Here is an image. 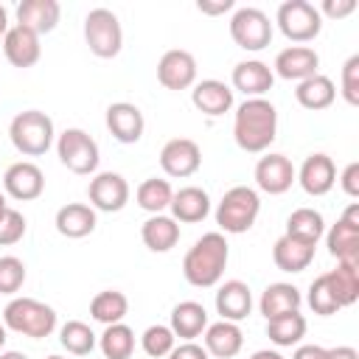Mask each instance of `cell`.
I'll use <instances>...</instances> for the list:
<instances>
[{
    "label": "cell",
    "instance_id": "1",
    "mask_svg": "<svg viewBox=\"0 0 359 359\" xmlns=\"http://www.w3.org/2000/svg\"><path fill=\"white\" fill-rule=\"evenodd\" d=\"M233 137L241 151H250V154L266 151L278 137V109L266 98H247L236 109Z\"/></svg>",
    "mask_w": 359,
    "mask_h": 359
},
{
    "label": "cell",
    "instance_id": "53",
    "mask_svg": "<svg viewBox=\"0 0 359 359\" xmlns=\"http://www.w3.org/2000/svg\"><path fill=\"white\" fill-rule=\"evenodd\" d=\"M6 208H8V205H6V194H3V191H0V216H3V213H6Z\"/></svg>",
    "mask_w": 359,
    "mask_h": 359
},
{
    "label": "cell",
    "instance_id": "43",
    "mask_svg": "<svg viewBox=\"0 0 359 359\" xmlns=\"http://www.w3.org/2000/svg\"><path fill=\"white\" fill-rule=\"evenodd\" d=\"M342 98L356 107L359 104V53H353L342 65Z\"/></svg>",
    "mask_w": 359,
    "mask_h": 359
},
{
    "label": "cell",
    "instance_id": "52",
    "mask_svg": "<svg viewBox=\"0 0 359 359\" xmlns=\"http://www.w3.org/2000/svg\"><path fill=\"white\" fill-rule=\"evenodd\" d=\"M0 359H28V356L20 351H6V353H0Z\"/></svg>",
    "mask_w": 359,
    "mask_h": 359
},
{
    "label": "cell",
    "instance_id": "12",
    "mask_svg": "<svg viewBox=\"0 0 359 359\" xmlns=\"http://www.w3.org/2000/svg\"><path fill=\"white\" fill-rule=\"evenodd\" d=\"M3 191L11 196V199H20V202H31L36 196H42L45 191V174L36 163L31 160H20V163H11L3 174Z\"/></svg>",
    "mask_w": 359,
    "mask_h": 359
},
{
    "label": "cell",
    "instance_id": "30",
    "mask_svg": "<svg viewBox=\"0 0 359 359\" xmlns=\"http://www.w3.org/2000/svg\"><path fill=\"white\" fill-rule=\"evenodd\" d=\"M294 98H297V104L303 109H314V112L317 109H328L334 104V98H337V87H334V81L328 76L314 73V76L297 81Z\"/></svg>",
    "mask_w": 359,
    "mask_h": 359
},
{
    "label": "cell",
    "instance_id": "46",
    "mask_svg": "<svg viewBox=\"0 0 359 359\" xmlns=\"http://www.w3.org/2000/svg\"><path fill=\"white\" fill-rule=\"evenodd\" d=\"M168 359H210L208 351L196 342H182V345H174V351L168 353Z\"/></svg>",
    "mask_w": 359,
    "mask_h": 359
},
{
    "label": "cell",
    "instance_id": "20",
    "mask_svg": "<svg viewBox=\"0 0 359 359\" xmlns=\"http://www.w3.org/2000/svg\"><path fill=\"white\" fill-rule=\"evenodd\" d=\"M233 87L238 93H244L247 98H261L266 90H272L275 84V73L269 65H264L261 59H244L233 67Z\"/></svg>",
    "mask_w": 359,
    "mask_h": 359
},
{
    "label": "cell",
    "instance_id": "10",
    "mask_svg": "<svg viewBox=\"0 0 359 359\" xmlns=\"http://www.w3.org/2000/svg\"><path fill=\"white\" fill-rule=\"evenodd\" d=\"M325 241H328V252L337 261L359 264V205L356 202L348 205V210L337 224H331Z\"/></svg>",
    "mask_w": 359,
    "mask_h": 359
},
{
    "label": "cell",
    "instance_id": "49",
    "mask_svg": "<svg viewBox=\"0 0 359 359\" xmlns=\"http://www.w3.org/2000/svg\"><path fill=\"white\" fill-rule=\"evenodd\" d=\"M328 359H359V353L351 345H337V348H328Z\"/></svg>",
    "mask_w": 359,
    "mask_h": 359
},
{
    "label": "cell",
    "instance_id": "51",
    "mask_svg": "<svg viewBox=\"0 0 359 359\" xmlns=\"http://www.w3.org/2000/svg\"><path fill=\"white\" fill-rule=\"evenodd\" d=\"M6 31H8V11H6V6H0V45H3Z\"/></svg>",
    "mask_w": 359,
    "mask_h": 359
},
{
    "label": "cell",
    "instance_id": "19",
    "mask_svg": "<svg viewBox=\"0 0 359 359\" xmlns=\"http://www.w3.org/2000/svg\"><path fill=\"white\" fill-rule=\"evenodd\" d=\"M3 53L14 67H34L42 56L39 36L25 25H11L3 36Z\"/></svg>",
    "mask_w": 359,
    "mask_h": 359
},
{
    "label": "cell",
    "instance_id": "44",
    "mask_svg": "<svg viewBox=\"0 0 359 359\" xmlns=\"http://www.w3.org/2000/svg\"><path fill=\"white\" fill-rule=\"evenodd\" d=\"M317 11H320V17L325 14L331 20H342V17L356 11V0H323V6Z\"/></svg>",
    "mask_w": 359,
    "mask_h": 359
},
{
    "label": "cell",
    "instance_id": "15",
    "mask_svg": "<svg viewBox=\"0 0 359 359\" xmlns=\"http://www.w3.org/2000/svg\"><path fill=\"white\" fill-rule=\"evenodd\" d=\"M294 180H297V171L286 154H266L255 163V185L264 194H272V196L286 194Z\"/></svg>",
    "mask_w": 359,
    "mask_h": 359
},
{
    "label": "cell",
    "instance_id": "4",
    "mask_svg": "<svg viewBox=\"0 0 359 359\" xmlns=\"http://www.w3.org/2000/svg\"><path fill=\"white\" fill-rule=\"evenodd\" d=\"M53 121L39 109L17 112L8 123V137L14 149L25 157H39L53 146Z\"/></svg>",
    "mask_w": 359,
    "mask_h": 359
},
{
    "label": "cell",
    "instance_id": "31",
    "mask_svg": "<svg viewBox=\"0 0 359 359\" xmlns=\"http://www.w3.org/2000/svg\"><path fill=\"white\" fill-rule=\"evenodd\" d=\"M303 303L300 297V289L292 286V283H269L258 300V309L266 320L272 317H280V314H289V311H297Z\"/></svg>",
    "mask_w": 359,
    "mask_h": 359
},
{
    "label": "cell",
    "instance_id": "45",
    "mask_svg": "<svg viewBox=\"0 0 359 359\" xmlns=\"http://www.w3.org/2000/svg\"><path fill=\"white\" fill-rule=\"evenodd\" d=\"M339 185H342V191L348 194V196H359V163H348L345 165V171H342V177H339Z\"/></svg>",
    "mask_w": 359,
    "mask_h": 359
},
{
    "label": "cell",
    "instance_id": "50",
    "mask_svg": "<svg viewBox=\"0 0 359 359\" xmlns=\"http://www.w3.org/2000/svg\"><path fill=\"white\" fill-rule=\"evenodd\" d=\"M250 359H283L278 351H269V348H264V351H255Z\"/></svg>",
    "mask_w": 359,
    "mask_h": 359
},
{
    "label": "cell",
    "instance_id": "48",
    "mask_svg": "<svg viewBox=\"0 0 359 359\" xmlns=\"http://www.w3.org/2000/svg\"><path fill=\"white\" fill-rule=\"evenodd\" d=\"M292 359H328V348H323V345H300Z\"/></svg>",
    "mask_w": 359,
    "mask_h": 359
},
{
    "label": "cell",
    "instance_id": "27",
    "mask_svg": "<svg viewBox=\"0 0 359 359\" xmlns=\"http://www.w3.org/2000/svg\"><path fill=\"white\" fill-rule=\"evenodd\" d=\"M272 261L283 272H303L314 261V244L297 241V238H292V236L283 233L275 241V247H272Z\"/></svg>",
    "mask_w": 359,
    "mask_h": 359
},
{
    "label": "cell",
    "instance_id": "16",
    "mask_svg": "<svg viewBox=\"0 0 359 359\" xmlns=\"http://www.w3.org/2000/svg\"><path fill=\"white\" fill-rule=\"evenodd\" d=\"M107 129L118 143H137L143 137V112L129 101H115L107 107Z\"/></svg>",
    "mask_w": 359,
    "mask_h": 359
},
{
    "label": "cell",
    "instance_id": "14",
    "mask_svg": "<svg viewBox=\"0 0 359 359\" xmlns=\"http://www.w3.org/2000/svg\"><path fill=\"white\" fill-rule=\"evenodd\" d=\"M202 165V151L191 137H174L160 149V168L168 177H191Z\"/></svg>",
    "mask_w": 359,
    "mask_h": 359
},
{
    "label": "cell",
    "instance_id": "26",
    "mask_svg": "<svg viewBox=\"0 0 359 359\" xmlns=\"http://www.w3.org/2000/svg\"><path fill=\"white\" fill-rule=\"evenodd\" d=\"M56 230L65 238H84L95 230V210L84 202H67L56 210Z\"/></svg>",
    "mask_w": 359,
    "mask_h": 359
},
{
    "label": "cell",
    "instance_id": "41",
    "mask_svg": "<svg viewBox=\"0 0 359 359\" xmlns=\"http://www.w3.org/2000/svg\"><path fill=\"white\" fill-rule=\"evenodd\" d=\"M25 283V264L17 255H0V294H17Z\"/></svg>",
    "mask_w": 359,
    "mask_h": 359
},
{
    "label": "cell",
    "instance_id": "42",
    "mask_svg": "<svg viewBox=\"0 0 359 359\" xmlns=\"http://www.w3.org/2000/svg\"><path fill=\"white\" fill-rule=\"evenodd\" d=\"M25 236V216L14 208H6L0 216V247H11Z\"/></svg>",
    "mask_w": 359,
    "mask_h": 359
},
{
    "label": "cell",
    "instance_id": "13",
    "mask_svg": "<svg viewBox=\"0 0 359 359\" xmlns=\"http://www.w3.org/2000/svg\"><path fill=\"white\" fill-rule=\"evenodd\" d=\"M157 81L165 90H188L196 84V59L188 50H165L157 62Z\"/></svg>",
    "mask_w": 359,
    "mask_h": 359
},
{
    "label": "cell",
    "instance_id": "9",
    "mask_svg": "<svg viewBox=\"0 0 359 359\" xmlns=\"http://www.w3.org/2000/svg\"><path fill=\"white\" fill-rule=\"evenodd\" d=\"M230 36L241 50L258 53L272 42V22L261 8L244 6L230 17Z\"/></svg>",
    "mask_w": 359,
    "mask_h": 359
},
{
    "label": "cell",
    "instance_id": "25",
    "mask_svg": "<svg viewBox=\"0 0 359 359\" xmlns=\"http://www.w3.org/2000/svg\"><path fill=\"white\" fill-rule=\"evenodd\" d=\"M244 345V334L238 328V323H227V320H219L213 325L205 328V351L208 356H216V359H233Z\"/></svg>",
    "mask_w": 359,
    "mask_h": 359
},
{
    "label": "cell",
    "instance_id": "17",
    "mask_svg": "<svg viewBox=\"0 0 359 359\" xmlns=\"http://www.w3.org/2000/svg\"><path fill=\"white\" fill-rule=\"evenodd\" d=\"M297 182L300 188L309 194V196H325L334 182H337V168H334V160L323 151L317 154H309L297 171Z\"/></svg>",
    "mask_w": 359,
    "mask_h": 359
},
{
    "label": "cell",
    "instance_id": "35",
    "mask_svg": "<svg viewBox=\"0 0 359 359\" xmlns=\"http://www.w3.org/2000/svg\"><path fill=\"white\" fill-rule=\"evenodd\" d=\"M126 311H129V300H126V294L118 292V289H104V292H98V294L90 300V314H93V320H98V323H104V325L123 323Z\"/></svg>",
    "mask_w": 359,
    "mask_h": 359
},
{
    "label": "cell",
    "instance_id": "38",
    "mask_svg": "<svg viewBox=\"0 0 359 359\" xmlns=\"http://www.w3.org/2000/svg\"><path fill=\"white\" fill-rule=\"evenodd\" d=\"M171 196H174V191H171L168 180H157V177L143 180V182L137 185V194H135L137 205H140L143 210H149L151 216H154V213H163V210L171 205Z\"/></svg>",
    "mask_w": 359,
    "mask_h": 359
},
{
    "label": "cell",
    "instance_id": "2",
    "mask_svg": "<svg viewBox=\"0 0 359 359\" xmlns=\"http://www.w3.org/2000/svg\"><path fill=\"white\" fill-rule=\"evenodd\" d=\"M227 258H230L227 238L222 233H205L185 252V258H182V275H185V280L191 286H199V289L216 286L222 280V275H224Z\"/></svg>",
    "mask_w": 359,
    "mask_h": 359
},
{
    "label": "cell",
    "instance_id": "21",
    "mask_svg": "<svg viewBox=\"0 0 359 359\" xmlns=\"http://www.w3.org/2000/svg\"><path fill=\"white\" fill-rule=\"evenodd\" d=\"M191 101L202 115L219 118L233 109V90L219 79H202L191 90Z\"/></svg>",
    "mask_w": 359,
    "mask_h": 359
},
{
    "label": "cell",
    "instance_id": "22",
    "mask_svg": "<svg viewBox=\"0 0 359 359\" xmlns=\"http://www.w3.org/2000/svg\"><path fill=\"white\" fill-rule=\"evenodd\" d=\"M171 219L182 224H196L210 213V196L199 185H185L171 196Z\"/></svg>",
    "mask_w": 359,
    "mask_h": 359
},
{
    "label": "cell",
    "instance_id": "47",
    "mask_svg": "<svg viewBox=\"0 0 359 359\" xmlns=\"http://www.w3.org/2000/svg\"><path fill=\"white\" fill-rule=\"evenodd\" d=\"M233 6H236L233 0H199V3H196V8H199L202 14H210V17L224 14V11H230Z\"/></svg>",
    "mask_w": 359,
    "mask_h": 359
},
{
    "label": "cell",
    "instance_id": "55",
    "mask_svg": "<svg viewBox=\"0 0 359 359\" xmlns=\"http://www.w3.org/2000/svg\"><path fill=\"white\" fill-rule=\"evenodd\" d=\"M48 359H65V356H56V353H53V356H48Z\"/></svg>",
    "mask_w": 359,
    "mask_h": 359
},
{
    "label": "cell",
    "instance_id": "11",
    "mask_svg": "<svg viewBox=\"0 0 359 359\" xmlns=\"http://www.w3.org/2000/svg\"><path fill=\"white\" fill-rule=\"evenodd\" d=\"M87 196H90V208L93 210L118 213L129 202V182L115 171H101V174H95L90 180Z\"/></svg>",
    "mask_w": 359,
    "mask_h": 359
},
{
    "label": "cell",
    "instance_id": "37",
    "mask_svg": "<svg viewBox=\"0 0 359 359\" xmlns=\"http://www.w3.org/2000/svg\"><path fill=\"white\" fill-rule=\"evenodd\" d=\"M59 342H62V348H65L67 353H73V356H87V353L95 348L98 337L93 334V328H90L87 323H81V320H67V323L59 328Z\"/></svg>",
    "mask_w": 359,
    "mask_h": 359
},
{
    "label": "cell",
    "instance_id": "5",
    "mask_svg": "<svg viewBox=\"0 0 359 359\" xmlns=\"http://www.w3.org/2000/svg\"><path fill=\"white\" fill-rule=\"evenodd\" d=\"M261 213V199L255 194V188L250 185H233L230 191H224L219 208H216V224L224 230V233H247L255 219Z\"/></svg>",
    "mask_w": 359,
    "mask_h": 359
},
{
    "label": "cell",
    "instance_id": "18",
    "mask_svg": "<svg viewBox=\"0 0 359 359\" xmlns=\"http://www.w3.org/2000/svg\"><path fill=\"white\" fill-rule=\"evenodd\" d=\"M275 73L286 81H303L309 76L317 73L320 67V56L314 48H306V45H289L283 48L278 56H275Z\"/></svg>",
    "mask_w": 359,
    "mask_h": 359
},
{
    "label": "cell",
    "instance_id": "24",
    "mask_svg": "<svg viewBox=\"0 0 359 359\" xmlns=\"http://www.w3.org/2000/svg\"><path fill=\"white\" fill-rule=\"evenodd\" d=\"M59 14H62V6L56 0H22L17 6V25H25L36 36H42L56 28Z\"/></svg>",
    "mask_w": 359,
    "mask_h": 359
},
{
    "label": "cell",
    "instance_id": "29",
    "mask_svg": "<svg viewBox=\"0 0 359 359\" xmlns=\"http://www.w3.org/2000/svg\"><path fill=\"white\" fill-rule=\"evenodd\" d=\"M140 238L151 252H168L180 241V222H174L165 213H154L143 222Z\"/></svg>",
    "mask_w": 359,
    "mask_h": 359
},
{
    "label": "cell",
    "instance_id": "39",
    "mask_svg": "<svg viewBox=\"0 0 359 359\" xmlns=\"http://www.w3.org/2000/svg\"><path fill=\"white\" fill-rule=\"evenodd\" d=\"M174 331L168 328V325H149L146 331H143V337H140V345H143V351L151 356V359H163V356H168L171 351H174Z\"/></svg>",
    "mask_w": 359,
    "mask_h": 359
},
{
    "label": "cell",
    "instance_id": "23",
    "mask_svg": "<svg viewBox=\"0 0 359 359\" xmlns=\"http://www.w3.org/2000/svg\"><path fill=\"white\" fill-rule=\"evenodd\" d=\"M216 311L227 323H238L252 311V292L244 280H224L216 292Z\"/></svg>",
    "mask_w": 359,
    "mask_h": 359
},
{
    "label": "cell",
    "instance_id": "7",
    "mask_svg": "<svg viewBox=\"0 0 359 359\" xmlns=\"http://www.w3.org/2000/svg\"><path fill=\"white\" fill-rule=\"evenodd\" d=\"M280 34L292 42H311L323 31V17L309 0H286L278 6L275 17Z\"/></svg>",
    "mask_w": 359,
    "mask_h": 359
},
{
    "label": "cell",
    "instance_id": "6",
    "mask_svg": "<svg viewBox=\"0 0 359 359\" xmlns=\"http://www.w3.org/2000/svg\"><path fill=\"white\" fill-rule=\"evenodd\" d=\"M84 42L98 59H115L123 48V31L109 8H93L84 17Z\"/></svg>",
    "mask_w": 359,
    "mask_h": 359
},
{
    "label": "cell",
    "instance_id": "40",
    "mask_svg": "<svg viewBox=\"0 0 359 359\" xmlns=\"http://www.w3.org/2000/svg\"><path fill=\"white\" fill-rule=\"evenodd\" d=\"M309 306L320 317H331V314L339 311V303H337V297H334L325 275H320V278L311 280V286H309Z\"/></svg>",
    "mask_w": 359,
    "mask_h": 359
},
{
    "label": "cell",
    "instance_id": "33",
    "mask_svg": "<svg viewBox=\"0 0 359 359\" xmlns=\"http://www.w3.org/2000/svg\"><path fill=\"white\" fill-rule=\"evenodd\" d=\"M323 233H325V219L314 208H297L286 219V236H292L297 241H306V244H314L317 247V241L323 238Z\"/></svg>",
    "mask_w": 359,
    "mask_h": 359
},
{
    "label": "cell",
    "instance_id": "34",
    "mask_svg": "<svg viewBox=\"0 0 359 359\" xmlns=\"http://www.w3.org/2000/svg\"><path fill=\"white\" fill-rule=\"evenodd\" d=\"M266 337L278 348H292L306 337V317L300 311L272 317V320H266Z\"/></svg>",
    "mask_w": 359,
    "mask_h": 359
},
{
    "label": "cell",
    "instance_id": "36",
    "mask_svg": "<svg viewBox=\"0 0 359 359\" xmlns=\"http://www.w3.org/2000/svg\"><path fill=\"white\" fill-rule=\"evenodd\" d=\"M98 348L107 359H129L135 351V331L123 323H112L98 337Z\"/></svg>",
    "mask_w": 359,
    "mask_h": 359
},
{
    "label": "cell",
    "instance_id": "32",
    "mask_svg": "<svg viewBox=\"0 0 359 359\" xmlns=\"http://www.w3.org/2000/svg\"><path fill=\"white\" fill-rule=\"evenodd\" d=\"M328 286L339 303V309L353 306L359 300V264H348V261H337V269L325 272Z\"/></svg>",
    "mask_w": 359,
    "mask_h": 359
},
{
    "label": "cell",
    "instance_id": "8",
    "mask_svg": "<svg viewBox=\"0 0 359 359\" xmlns=\"http://www.w3.org/2000/svg\"><path fill=\"white\" fill-rule=\"evenodd\" d=\"M56 154L62 165L73 174H93L98 168V143L84 132V129H65L56 140Z\"/></svg>",
    "mask_w": 359,
    "mask_h": 359
},
{
    "label": "cell",
    "instance_id": "28",
    "mask_svg": "<svg viewBox=\"0 0 359 359\" xmlns=\"http://www.w3.org/2000/svg\"><path fill=\"white\" fill-rule=\"evenodd\" d=\"M168 328L174 331V337L191 342L194 337H199V334L208 328V311H205V306L196 303V300H182V303H177V306L171 309V325H168Z\"/></svg>",
    "mask_w": 359,
    "mask_h": 359
},
{
    "label": "cell",
    "instance_id": "54",
    "mask_svg": "<svg viewBox=\"0 0 359 359\" xmlns=\"http://www.w3.org/2000/svg\"><path fill=\"white\" fill-rule=\"evenodd\" d=\"M3 345H6V325L0 323V348H3Z\"/></svg>",
    "mask_w": 359,
    "mask_h": 359
},
{
    "label": "cell",
    "instance_id": "3",
    "mask_svg": "<svg viewBox=\"0 0 359 359\" xmlns=\"http://www.w3.org/2000/svg\"><path fill=\"white\" fill-rule=\"evenodd\" d=\"M3 325L11 328V331H17V334H22V337L45 339L56 328V311L48 303H42V300L14 297L3 309Z\"/></svg>",
    "mask_w": 359,
    "mask_h": 359
}]
</instances>
